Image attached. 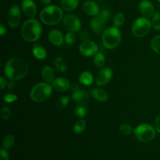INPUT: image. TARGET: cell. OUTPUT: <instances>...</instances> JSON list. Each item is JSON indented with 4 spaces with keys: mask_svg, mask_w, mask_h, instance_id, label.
<instances>
[{
    "mask_svg": "<svg viewBox=\"0 0 160 160\" xmlns=\"http://www.w3.org/2000/svg\"><path fill=\"white\" fill-rule=\"evenodd\" d=\"M4 73L9 80H20L28 73V66L23 60L18 57L10 58L6 63Z\"/></svg>",
    "mask_w": 160,
    "mask_h": 160,
    "instance_id": "obj_1",
    "label": "cell"
},
{
    "mask_svg": "<svg viewBox=\"0 0 160 160\" xmlns=\"http://www.w3.org/2000/svg\"><path fill=\"white\" fill-rule=\"evenodd\" d=\"M20 31L22 38L25 41L28 42H34L40 39L42 28L38 20L31 18L23 23Z\"/></svg>",
    "mask_w": 160,
    "mask_h": 160,
    "instance_id": "obj_2",
    "label": "cell"
},
{
    "mask_svg": "<svg viewBox=\"0 0 160 160\" xmlns=\"http://www.w3.org/2000/svg\"><path fill=\"white\" fill-rule=\"evenodd\" d=\"M63 17L62 9L59 6H48L42 9L40 13V19L45 24L53 26L61 22Z\"/></svg>",
    "mask_w": 160,
    "mask_h": 160,
    "instance_id": "obj_3",
    "label": "cell"
},
{
    "mask_svg": "<svg viewBox=\"0 0 160 160\" xmlns=\"http://www.w3.org/2000/svg\"><path fill=\"white\" fill-rule=\"evenodd\" d=\"M52 92V86L48 83H39L34 85L30 92V97L34 102H43L48 100Z\"/></svg>",
    "mask_w": 160,
    "mask_h": 160,
    "instance_id": "obj_4",
    "label": "cell"
},
{
    "mask_svg": "<svg viewBox=\"0 0 160 160\" xmlns=\"http://www.w3.org/2000/svg\"><path fill=\"white\" fill-rule=\"evenodd\" d=\"M121 39V32L119 28L116 27H111L105 30L102 37L103 45L108 50H112L118 46Z\"/></svg>",
    "mask_w": 160,
    "mask_h": 160,
    "instance_id": "obj_5",
    "label": "cell"
},
{
    "mask_svg": "<svg viewBox=\"0 0 160 160\" xmlns=\"http://www.w3.org/2000/svg\"><path fill=\"white\" fill-rule=\"evenodd\" d=\"M156 129L152 125L147 123L141 124L138 125L134 130L135 137L139 141L143 143H148L152 141L156 137Z\"/></svg>",
    "mask_w": 160,
    "mask_h": 160,
    "instance_id": "obj_6",
    "label": "cell"
},
{
    "mask_svg": "<svg viewBox=\"0 0 160 160\" xmlns=\"http://www.w3.org/2000/svg\"><path fill=\"white\" fill-rule=\"evenodd\" d=\"M152 27V24L148 18L142 17L134 20L131 31H132V34L135 37L143 38L150 32Z\"/></svg>",
    "mask_w": 160,
    "mask_h": 160,
    "instance_id": "obj_7",
    "label": "cell"
},
{
    "mask_svg": "<svg viewBox=\"0 0 160 160\" xmlns=\"http://www.w3.org/2000/svg\"><path fill=\"white\" fill-rule=\"evenodd\" d=\"M21 9L17 4H14L9 8L7 15V24L9 28H16L20 23Z\"/></svg>",
    "mask_w": 160,
    "mask_h": 160,
    "instance_id": "obj_8",
    "label": "cell"
},
{
    "mask_svg": "<svg viewBox=\"0 0 160 160\" xmlns=\"http://www.w3.org/2000/svg\"><path fill=\"white\" fill-rule=\"evenodd\" d=\"M64 28L68 32H78L81 30V22L77 16L73 14H67L62 20Z\"/></svg>",
    "mask_w": 160,
    "mask_h": 160,
    "instance_id": "obj_9",
    "label": "cell"
},
{
    "mask_svg": "<svg viewBox=\"0 0 160 160\" xmlns=\"http://www.w3.org/2000/svg\"><path fill=\"white\" fill-rule=\"evenodd\" d=\"M79 51L83 56L90 57L98 53V46L95 42L88 39L81 42L79 45Z\"/></svg>",
    "mask_w": 160,
    "mask_h": 160,
    "instance_id": "obj_10",
    "label": "cell"
},
{
    "mask_svg": "<svg viewBox=\"0 0 160 160\" xmlns=\"http://www.w3.org/2000/svg\"><path fill=\"white\" fill-rule=\"evenodd\" d=\"M112 76H113V72L110 67H102L97 74L95 83L98 86H105L111 81Z\"/></svg>",
    "mask_w": 160,
    "mask_h": 160,
    "instance_id": "obj_11",
    "label": "cell"
},
{
    "mask_svg": "<svg viewBox=\"0 0 160 160\" xmlns=\"http://www.w3.org/2000/svg\"><path fill=\"white\" fill-rule=\"evenodd\" d=\"M21 9L26 17L33 18L37 13V6L33 0H23Z\"/></svg>",
    "mask_w": 160,
    "mask_h": 160,
    "instance_id": "obj_12",
    "label": "cell"
},
{
    "mask_svg": "<svg viewBox=\"0 0 160 160\" xmlns=\"http://www.w3.org/2000/svg\"><path fill=\"white\" fill-rule=\"evenodd\" d=\"M107 22L102 18L99 15L94 17L91 20V28L92 31L95 33V34H103L105 31V28H106V24Z\"/></svg>",
    "mask_w": 160,
    "mask_h": 160,
    "instance_id": "obj_13",
    "label": "cell"
},
{
    "mask_svg": "<svg viewBox=\"0 0 160 160\" xmlns=\"http://www.w3.org/2000/svg\"><path fill=\"white\" fill-rule=\"evenodd\" d=\"M139 9L143 17H146V18L152 17L156 13L154 6L149 0H142L139 4Z\"/></svg>",
    "mask_w": 160,
    "mask_h": 160,
    "instance_id": "obj_14",
    "label": "cell"
},
{
    "mask_svg": "<svg viewBox=\"0 0 160 160\" xmlns=\"http://www.w3.org/2000/svg\"><path fill=\"white\" fill-rule=\"evenodd\" d=\"M48 39L51 44L56 46H59L64 42L63 34L62 31L58 29L51 30L48 34Z\"/></svg>",
    "mask_w": 160,
    "mask_h": 160,
    "instance_id": "obj_15",
    "label": "cell"
},
{
    "mask_svg": "<svg viewBox=\"0 0 160 160\" xmlns=\"http://www.w3.org/2000/svg\"><path fill=\"white\" fill-rule=\"evenodd\" d=\"M83 9L84 13L91 17H96L100 13V9L98 5L95 2L88 0L84 2L83 4Z\"/></svg>",
    "mask_w": 160,
    "mask_h": 160,
    "instance_id": "obj_16",
    "label": "cell"
},
{
    "mask_svg": "<svg viewBox=\"0 0 160 160\" xmlns=\"http://www.w3.org/2000/svg\"><path fill=\"white\" fill-rule=\"evenodd\" d=\"M52 88L58 92H65L70 87V83L68 80L63 77H58L55 78L52 83Z\"/></svg>",
    "mask_w": 160,
    "mask_h": 160,
    "instance_id": "obj_17",
    "label": "cell"
},
{
    "mask_svg": "<svg viewBox=\"0 0 160 160\" xmlns=\"http://www.w3.org/2000/svg\"><path fill=\"white\" fill-rule=\"evenodd\" d=\"M89 93H90V95L93 98H95V100L100 102L107 101L108 99H109V94H108V93L105 89H101V88H92L89 91Z\"/></svg>",
    "mask_w": 160,
    "mask_h": 160,
    "instance_id": "obj_18",
    "label": "cell"
},
{
    "mask_svg": "<svg viewBox=\"0 0 160 160\" xmlns=\"http://www.w3.org/2000/svg\"><path fill=\"white\" fill-rule=\"evenodd\" d=\"M89 94L90 93L84 89H80L79 90L73 92L72 99L78 104H86V102L89 100Z\"/></svg>",
    "mask_w": 160,
    "mask_h": 160,
    "instance_id": "obj_19",
    "label": "cell"
},
{
    "mask_svg": "<svg viewBox=\"0 0 160 160\" xmlns=\"http://www.w3.org/2000/svg\"><path fill=\"white\" fill-rule=\"evenodd\" d=\"M42 77L45 83H52L55 80V72L50 66H45L42 70Z\"/></svg>",
    "mask_w": 160,
    "mask_h": 160,
    "instance_id": "obj_20",
    "label": "cell"
},
{
    "mask_svg": "<svg viewBox=\"0 0 160 160\" xmlns=\"http://www.w3.org/2000/svg\"><path fill=\"white\" fill-rule=\"evenodd\" d=\"M32 53L34 57L38 60H44L47 56V52L45 47H43L41 45H38V44L34 45L32 49Z\"/></svg>",
    "mask_w": 160,
    "mask_h": 160,
    "instance_id": "obj_21",
    "label": "cell"
},
{
    "mask_svg": "<svg viewBox=\"0 0 160 160\" xmlns=\"http://www.w3.org/2000/svg\"><path fill=\"white\" fill-rule=\"evenodd\" d=\"M79 82L84 86H91L94 82V78L90 72H83L79 75Z\"/></svg>",
    "mask_w": 160,
    "mask_h": 160,
    "instance_id": "obj_22",
    "label": "cell"
},
{
    "mask_svg": "<svg viewBox=\"0 0 160 160\" xmlns=\"http://www.w3.org/2000/svg\"><path fill=\"white\" fill-rule=\"evenodd\" d=\"M78 0H61L60 6L63 10L73 11L78 6Z\"/></svg>",
    "mask_w": 160,
    "mask_h": 160,
    "instance_id": "obj_23",
    "label": "cell"
},
{
    "mask_svg": "<svg viewBox=\"0 0 160 160\" xmlns=\"http://www.w3.org/2000/svg\"><path fill=\"white\" fill-rule=\"evenodd\" d=\"M54 65H55V67L56 68V70L59 71V72H67V62H66L64 58H62V56H57L56 58H55Z\"/></svg>",
    "mask_w": 160,
    "mask_h": 160,
    "instance_id": "obj_24",
    "label": "cell"
},
{
    "mask_svg": "<svg viewBox=\"0 0 160 160\" xmlns=\"http://www.w3.org/2000/svg\"><path fill=\"white\" fill-rule=\"evenodd\" d=\"M88 110V108L86 104H78L74 108V114L78 118L82 119V118L85 117V115H87Z\"/></svg>",
    "mask_w": 160,
    "mask_h": 160,
    "instance_id": "obj_25",
    "label": "cell"
},
{
    "mask_svg": "<svg viewBox=\"0 0 160 160\" xmlns=\"http://www.w3.org/2000/svg\"><path fill=\"white\" fill-rule=\"evenodd\" d=\"M94 64L98 68L104 67L105 64H106V56H105L104 53L102 52H98L95 55V56H94Z\"/></svg>",
    "mask_w": 160,
    "mask_h": 160,
    "instance_id": "obj_26",
    "label": "cell"
},
{
    "mask_svg": "<svg viewBox=\"0 0 160 160\" xmlns=\"http://www.w3.org/2000/svg\"><path fill=\"white\" fill-rule=\"evenodd\" d=\"M86 128V121L84 119H81L77 121L73 125V132L77 134H80V133H83Z\"/></svg>",
    "mask_w": 160,
    "mask_h": 160,
    "instance_id": "obj_27",
    "label": "cell"
},
{
    "mask_svg": "<svg viewBox=\"0 0 160 160\" xmlns=\"http://www.w3.org/2000/svg\"><path fill=\"white\" fill-rule=\"evenodd\" d=\"M14 142H15V137H14L13 135H6L2 141V148L6 149V150L11 148L13 146Z\"/></svg>",
    "mask_w": 160,
    "mask_h": 160,
    "instance_id": "obj_28",
    "label": "cell"
},
{
    "mask_svg": "<svg viewBox=\"0 0 160 160\" xmlns=\"http://www.w3.org/2000/svg\"><path fill=\"white\" fill-rule=\"evenodd\" d=\"M150 45L155 53L160 55V35H156L152 39Z\"/></svg>",
    "mask_w": 160,
    "mask_h": 160,
    "instance_id": "obj_29",
    "label": "cell"
},
{
    "mask_svg": "<svg viewBox=\"0 0 160 160\" xmlns=\"http://www.w3.org/2000/svg\"><path fill=\"white\" fill-rule=\"evenodd\" d=\"M125 23V16L122 13H118L113 17V24L116 28H120Z\"/></svg>",
    "mask_w": 160,
    "mask_h": 160,
    "instance_id": "obj_30",
    "label": "cell"
},
{
    "mask_svg": "<svg viewBox=\"0 0 160 160\" xmlns=\"http://www.w3.org/2000/svg\"><path fill=\"white\" fill-rule=\"evenodd\" d=\"M69 102H70V97L68 96H62V97H59L57 101H56V107L59 109H62V108L67 107Z\"/></svg>",
    "mask_w": 160,
    "mask_h": 160,
    "instance_id": "obj_31",
    "label": "cell"
},
{
    "mask_svg": "<svg viewBox=\"0 0 160 160\" xmlns=\"http://www.w3.org/2000/svg\"><path fill=\"white\" fill-rule=\"evenodd\" d=\"M152 18V24L153 28L156 31H160V13L156 12Z\"/></svg>",
    "mask_w": 160,
    "mask_h": 160,
    "instance_id": "obj_32",
    "label": "cell"
},
{
    "mask_svg": "<svg viewBox=\"0 0 160 160\" xmlns=\"http://www.w3.org/2000/svg\"><path fill=\"white\" fill-rule=\"evenodd\" d=\"M77 39V36L74 32H67L64 36V42L68 45H71L75 42Z\"/></svg>",
    "mask_w": 160,
    "mask_h": 160,
    "instance_id": "obj_33",
    "label": "cell"
},
{
    "mask_svg": "<svg viewBox=\"0 0 160 160\" xmlns=\"http://www.w3.org/2000/svg\"><path fill=\"white\" fill-rule=\"evenodd\" d=\"M120 130L123 134L130 135L134 132V130L131 125H128V124H122L120 126Z\"/></svg>",
    "mask_w": 160,
    "mask_h": 160,
    "instance_id": "obj_34",
    "label": "cell"
},
{
    "mask_svg": "<svg viewBox=\"0 0 160 160\" xmlns=\"http://www.w3.org/2000/svg\"><path fill=\"white\" fill-rule=\"evenodd\" d=\"M18 97L17 95L13 93H7L3 97V101L6 103H12V102L17 101Z\"/></svg>",
    "mask_w": 160,
    "mask_h": 160,
    "instance_id": "obj_35",
    "label": "cell"
},
{
    "mask_svg": "<svg viewBox=\"0 0 160 160\" xmlns=\"http://www.w3.org/2000/svg\"><path fill=\"white\" fill-rule=\"evenodd\" d=\"M0 114H1V117L2 118V119H4V120H7V119H9V117H10L11 111L8 107L5 106L2 108Z\"/></svg>",
    "mask_w": 160,
    "mask_h": 160,
    "instance_id": "obj_36",
    "label": "cell"
},
{
    "mask_svg": "<svg viewBox=\"0 0 160 160\" xmlns=\"http://www.w3.org/2000/svg\"><path fill=\"white\" fill-rule=\"evenodd\" d=\"M0 160H9V155L7 150L4 148L0 150Z\"/></svg>",
    "mask_w": 160,
    "mask_h": 160,
    "instance_id": "obj_37",
    "label": "cell"
},
{
    "mask_svg": "<svg viewBox=\"0 0 160 160\" xmlns=\"http://www.w3.org/2000/svg\"><path fill=\"white\" fill-rule=\"evenodd\" d=\"M154 127L155 129H156V131L160 133V114L158 115L157 117H156V119H155Z\"/></svg>",
    "mask_w": 160,
    "mask_h": 160,
    "instance_id": "obj_38",
    "label": "cell"
},
{
    "mask_svg": "<svg viewBox=\"0 0 160 160\" xmlns=\"http://www.w3.org/2000/svg\"><path fill=\"white\" fill-rule=\"evenodd\" d=\"M7 85L8 83L6 78L3 76L0 77V89H1V90H3V89L7 86Z\"/></svg>",
    "mask_w": 160,
    "mask_h": 160,
    "instance_id": "obj_39",
    "label": "cell"
},
{
    "mask_svg": "<svg viewBox=\"0 0 160 160\" xmlns=\"http://www.w3.org/2000/svg\"><path fill=\"white\" fill-rule=\"evenodd\" d=\"M16 87V83L15 80H9V82L8 83L7 88L9 91H12Z\"/></svg>",
    "mask_w": 160,
    "mask_h": 160,
    "instance_id": "obj_40",
    "label": "cell"
},
{
    "mask_svg": "<svg viewBox=\"0 0 160 160\" xmlns=\"http://www.w3.org/2000/svg\"><path fill=\"white\" fill-rule=\"evenodd\" d=\"M70 89H71V90L73 91V92H75V91L79 90V89H81V88H80L79 85H78V84H76V83H73V84H72V85H70Z\"/></svg>",
    "mask_w": 160,
    "mask_h": 160,
    "instance_id": "obj_41",
    "label": "cell"
},
{
    "mask_svg": "<svg viewBox=\"0 0 160 160\" xmlns=\"http://www.w3.org/2000/svg\"><path fill=\"white\" fill-rule=\"evenodd\" d=\"M6 32V28H5L3 24L1 23L0 24V35H3Z\"/></svg>",
    "mask_w": 160,
    "mask_h": 160,
    "instance_id": "obj_42",
    "label": "cell"
},
{
    "mask_svg": "<svg viewBox=\"0 0 160 160\" xmlns=\"http://www.w3.org/2000/svg\"><path fill=\"white\" fill-rule=\"evenodd\" d=\"M39 1L41 2V3H42V4L44 5H48L50 4L52 0H39Z\"/></svg>",
    "mask_w": 160,
    "mask_h": 160,
    "instance_id": "obj_43",
    "label": "cell"
},
{
    "mask_svg": "<svg viewBox=\"0 0 160 160\" xmlns=\"http://www.w3.org/2000/svg\"><path fill=\"white\" fill-rule=\"evenodd\" d=\"M95 1H97V2H104V1H106V0H95Z\"/></svg>",
    "mask_w": 160,
    "mask_h": 160,
    "instance_id": "obj_44",
    "label": "cell"
},
{
    "mask_svg": "<svg viewBox=\"0 0 160 160\" xmlns=\"http://www.w3.org/2000/svg\"><path fill=\"white\" fill-rule=\"evenodd\" d=\"M156 1H158V2H159V3H160V0H156Z\"/></svg>",
    "mask_w": 160,
    "mask_h": 160,
    "instance_id": "obj_45",
    "label": "cell"
}]
</instances>
